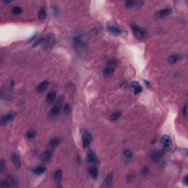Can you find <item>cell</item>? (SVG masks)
Returning a JSON list of instances; mask_svg holds the SVG:
<instances>
[{"instance_id": "1", "label": "cell", "mask_w": 188, "mask_h": 188, "mask_svg": "<svg viewBox=\"0 0 188 188\" xmlns=\"http://www.w3.org/2000/svg\"><path fill=\"white\" fill-rule=\"evenodd\" d=\"M40 40H41L40 41V44L43 46L44 49H45L46 50H49L52 49L55 44V38L52 34L46 35L44 38H42Z\"/></svg>"}, {"instance_id": "2", "label": "cell", "mask_w": 188, "mask_h": 188, "mask_svg": "<svg viewBox=\"0 0 188 188\" xmlns=\"http://www.w3.org/2000/svg\"><path fill=\"white\" fill-rule=\"evenodd\" d=\"M74 43H75L76 48L77 49V51L79 53H84L85 49L86 46V43L85 40H84V38L81 36V35H76L74 38Z\"/></svg>"}, {"instance_id": "3", "label": "cell", "mask_w": 188, "mask_h": 188, "mask_svg": "<svg viewBox=\"0 0 188 188\" xmlns=\"http://www.w3.org/2000/svg\"><path fill=\"white\" fill-rule=\"evenodd\" d=\"M62 101H63V96H61L59 98L58 100H57L55 105H54V107H52V109H51L50 113H49V115H50L51 117H55L60 114L61 107H62Z\"/></svg>"}, {"instance_id": "4", "label": "cell", "mask_w": 188, "mask_h": 188, "mask_svg": "<svg viewBox=\"0 0 188 188\" xmlns=\"http://www.w3.org/2000/svg\"><path fill=\"white\" fill-rule=\"evenodd\" d=\"M133 33L134 36L138 39H143L147 36V32L145 29L140 27L137 25L132 26Z\"/></svg>"}, {"instance_id": "5", "label": "cell", "mask_w": 188, "mask_h": 188, "mask_svg": "<svg viewBox=\"0 0 188 188\" xmlns=\"http://www.w3.org/2000/svg\"><path fill=\"white\" fill-rule=\"evenodd\" d=\"M117 66V62L115 60H111L107 63L106 67L104 68L103 70V74L105 77H109L111 74L114 72L115 69L116 68Z\"/></svg>"}, {"instance_id": "6", "label": "cell", "mask_w": 188, "mask_h": 188, "mask_svg": "<svg viewBox=\"0 0 188 188\" xmlns=\"http://www.w3.org/2000/svg\"><path fill=\"white\" fill-rule=\"evenodd\" d=\"M81 134H82L83 146H84V148H87L92 142V136L88 132H87L85 129H81Z\"/></svg>"}, {"instance_id": "7", "label": "cell", "mask_w": 188, "mask_h": 188, "mask_svg": "<svg viewBox=\"0 0 188 188\" xmlns=\"http://www.w3.org/2000/svg\"><path fill=\"white\" fill-rule=\"evenodd\" d=\"M162 156L163 152L161 150H154V151H151V153L150 154V159H151V161L154 162H157L160 161Z\"/></svg>"}, {"instance_id": "8", "label": "cell", "mask_w": 188, "mask_h": 188, "mask_svg": "<svg viewBox=\"0 0 188 188\" xmlns=\"http://www.w3.org/2000/svg\"><path fill=\"white\" fill-rule=\"evenodd\" d=\"M162 145L163 146V148H164L165 151H168L171 149L172 148V141L171 138H170L168 135H164L162 138L161 139Z\"/></svg>"}, {"instance_id": "9", "label": "cell", "mask_w": 188, "mask_h": 188, "mask_svg": "<svg viewBox=\"0 0 188 188\" xmlns=\"http://www.w3.org/2000/svg\"><path fill=\"white\" fill-rule=\"evenodd\" d=\"M18 186V182L14 179H7L6 180H4L1 183V187L3 188H13L16 187Z\"/></svg>"}, {"instance_id": "10", "label": "cell", "mask_w": 188, "mask_h": 188, "mask_svg": "<svg viewBox=\"0 0 188 188\" xmlns=\"http://www.w3.org/2000/svg\"><path fill=\"white\" fill-rule=\"evenodd\" d=\"M15 115H16V114H15V112H12L11 111V112H9L8 113L2 116V118H1V124H2V126L6 125L7 123L12 121L15 117Z\"/></svg>"}, {"instance_id": "11", "label": "cell", "mask_w": 188, "mask_h": 188, "mask_svg": "<svg viewBox=\"0 0 188 188\" xmlns=\"http://www.w3.org/2000/svg\"><path fill=\"white\" fill-rule=\"evenodd\" d=\"M171 10L169 8H165V9H162V10H160V11L156 12V13L155 14V17L157 18V19H164V18H166L168 17V15L171 14Z\"/></svg>"}, {"instance_id": "12", "label": "cell", "mask_w": 188, "mask_h": 188, "mask_svg": "<svg viewBox=\"0 0 188 188\" xmlns=\"http://www.w3.org/2000/svg\"><path fill=\"white\" fill-rule=\"evenodd\" d=\"M107 29L111 33L114 34V35H120L122 32L121 29L115 23H109L107 26Z\"/></svg>"}, {"instance_id": "13", "label": "cell", "mask_w": 188, "mask_h": 188, "mask_svg": "<svg viewBox=\"0 0 188 188\" xmlns=\"http://www.w3.org/2000/svg\"><path fill=\"white\" fill-rule=\"evenodd\" d=\"M143 5V2H140V1H126L125 2V6L127 8H132L134 7H140Z\"/></svg>"}, {"instance_id": "14", "label": "cell", "mask_w": 188, "mask_h": 188, "mask_svg": "<svg viewBox=\"0 0 188 188\" xmlns=\"http://www.w3.org/2000/svg\"><path fill=\"white\" fill-rule=\"evenodd\" d=\"M86 159H87V161L89 162H92V163L99 162V160H98L97 156H96V154H95L93 151H90L89 152H88Z\"/></svg>"}, {"instance_id": "15", "label": "cell", "mask_w": 188, "mask_h": 188, "mask_svg": "<svg viewBox=\"0 0 188 188\" xmlns=\"http://www.w3.org/2000/svg\"><path fill=\"white\" fill-rule=\"evenodd\" d=\"M48 86H49V82L47 80L44 81V82H42L38 85V87H36V91L39 93L44 92L47 89Z\"/></svg>"}, {"instance_id": "16", "label": "cell", "mask_w": 188, "mask_h": 188, "mask_svg": "<svg viewBox=\"0 0 188 188\" xmlns=\"http://www.w3.org/2000/svg\"><path fill=\"white\" fill-rule=\"evenodd\" d=\"M11 160L12 162H13V163L14 166H15V168H20L21 165V162L20 157H19V155L16 154H13L12 155Z\"/></svg>"}, {"instance_id": "17", "label": "cell", "mask_w": 188, "mask_h": 188, "mask_svg": "<svg viewBox=\"0 0 188 188\" xmlns=\"http://www.w3.org/2000/svg\"><path fill=\"white\" fill-rule=\"evenodd\" d=\"M56 99V92L54 91H51L49 92L46 96V103L48 104H52Z\"/></svg>"}, {"instance_id": "18", "label": "cell", "mask_w": 188, "mask_h": 188, "mask_svg": "<svg viewBox=\"0 0 188 188\" xmlns=\"http://www.w3.org/2000/svg\"><path fill=\"white\" fill-rule=\"evenodd\" d=\"M59 143H60V140L57 138H53L51 139L49 143V148L50 150H54L57 148V146H58Z\"/></svg>"}, {"instance_id": "19", "label": "cell", "mask_w": 188, "mask_h": 188, "mask_svg": "<svg viewBox=\"0 0 188 188\" xmlns=\"http://www.w3.org/2000/svg\"><path fill=\"white\" fill-rule=\"evenodd\" d=\"M52 158V154L49 151H44L42 154L41 156H40V160L43 162H48Z\"/></svg>"}, {"instance_id": "20", "label": "cell", "mask_w": 188, "mask_h": 188, "mask_svg": "<svg viewBox=\"0 0 188 188\" xmlns=\"http://www.w3.org/2000/svg\"><path fill=\"white\" fill-rule=\"evenodd\" d=\"M132 157V153L131 151H129V150H125V151H124L122 155V158L124 161L129 162V160H131Z\"/></svg>"}, {"instance_id": "21", "label": "cell", "mask_w": 188, "mask_h": 188, "mask_svg": "<svg viewBox=\"0 0 188 188\" xmlns=\"http://www.w3.org/2000/svg\"><path fill=\"white\" fill-rule=\"evenodd\" d=\"M62 170H57L55 172H54V181L57 182V183H60L62 180Z\"/></svg>"}, {"instance_id": "22", "label": "cell", "mask_w": 188, "mask_h": 188, "mask_svg": "<svg viewBox=\"0 0 188 188\" xmlns=\"http://www.w3.org/2000/svg\"><path fill=\"white\" fill-rule=\"evenodd\" d=\"M113 180V174H112V173H109V174L107 175V176L106 177L105 181H104V186L107 187H109L112 186Z\"/></svg>"}, {"instance_id": "23", "label": "cell", "mask_w": 188, "mask_h": 188, "mask_svg": "<svg viewBox=\"0 0 188 188\" xmlns=\"http://www.w3.org/2000/svg\"><path fill=\"white\" fill-rule=\"evenodd\" d=\"M88 171H89L90 175L92 177L93 179H96L98 176V169L96 168L95 166H92L90 167L89 170H88Z\"/></svg>"}, {"instance_id": "24", "label": "cell", "mask_w": 188, "mask_h": 188, "mask_svg": "<svg viewBox=\"0 0 188 188\" xmlns=\"http://www.w3.org/2000/svg\"><path fill=\"white\" fill-rule=\"evenodd\" d=\"M180 57L178 54H173V55L170 56L168 59V61L170 64H174L176 62H178L179 60Z\"/></svg>"}, {"instance_id": "25", "label": "cell", "mask_w": 188, "mask_h": 188, "mask_svg": "<svg viewBox=\"0 0 188 188\" xmlns=\"http://www.w3.org/2000/svg\"><path fill=\"white\" fill-rule=\"evenodd\" d=\"M46 171V167L39 166V167H37L36 168H35V169H33V173L37 175H40V174H43L44 173H45Z\"/></svg>"}, {"instance_id": "26", "label": "cell", "mask_w": 188, "mask_h": 188, "mask_svg": "<svg viewBox=\"0 0 188 188\" xmlns=\"http://www.w3.org/2000/svg\"><path fill=\"white\" fill-rule=\"evenodd\" d=\"M132 87L134 88V93L138 94L142 91V87L140 85V84L138 82H133L132 83Z\"/></svg>"}, {"instance_id": "27", "label": "cell", "mask_w": 188, "mask_h": 188, "mask_svg": "<svg viewBox=\"0 0 188 188\" xmlns=\"http://www.w3.org/2000/svg\"><path fill=\"white\" fill-rule=\"evenodd\" d=\"M46 12L44 7L40 8V10L38 12V17L40 20H44L46 19Z\"/></svg>"}, {"instance_id": "28", "label": "cell", "mask_w": 188, "mask_h": 188, "mask_svg": "<svg viewBox=\"0 0 188 188\" xmlns=\"http://www.w3.org/2000/svg\"><path fill=\"white\" fill-rule=\"evenodd\" d=\"M121 115V113L120 112H115V113H113L110 115V120L112 121H116Z\"/></svg>"}, {"instance_id": "29", "label": "cell", "mask_w": 188, "mask_h": 188, "mask_svg": "<svg viewBox=\"0 0 188 188\" xmlns=\"http://www.w3.org/2000/svg\"><path fill=\"white\" fill-rule=\"evenodd\" d=\"M26 135H27V138L28 139H33L36 137V132H35L34 130H30V131L27 132Z\"/></svg>"}, {"instance_id": "30", "label": "cell", "mask_w": 188, "mask_h": 188, "mask_svg": "<svg viewBox=\"0 0 188 188\" xmlns=\"http://www.w3.org/2000/svg\"><path fill=\"white\" fill-rule=\"evenodd\" d=\"M22 12H23V10L19 7H14L12 9V13L14 15H19V14L22 13Z\"/></svg>"}, {"instance_id": "31", "label": "cell", "mask_w": 188, "mask_h": 188, "mask_svg": "<svg viewBox=\"0 0 188 188\" xmlns=\"http://www.w3.org/2000/svg\"><path fill=\"white\" fill-rule=\"evenodd\" d=\"M70 106H69V104H66V106H65V107H64V114H66V115L68 114H70Z\"/></svg>"}, {"instance_id": "32", "label": "cell", "mask_w": 188, "mask_h": 188, "mask_svg": "<svg viewBox=\"0 0 188 188\" xmlns=\"http://www.w3.org/2000/svg\"><path fill=\"white\" fill-rule=\"evenodd\" d=\"M5 161L4 160H2V161L0 162V171L2 172L4 170V168H5Z\"/></svg>"}, {"instance_id": "33", "label": "cell", "mask_w": 188, "mask_h": 188, "mask_svg": "<svg viewBox=\"0 0 188 188\" xmlns=\"http://www.w3.org/2000/svg\"><path fill=\"white\" fill-rule=\"evenodd\" d=\"M187 114V104H185L183 110H182V115H183V117H186Z\"/></svg>"}, {"instance_id": "34", "label": "cell", "mask_w": 188, "mask_h": 188, "mask_svg": "<svg viewBox=\"0 0 188 188\" xmlns=\"http://www.w3.org/2000/svg\"><path fill=\"white\" fill-rule=\"evenodd\" d=\"M185 184H186V185H187V176H185Z\"/></svg>"}]
</instances>
